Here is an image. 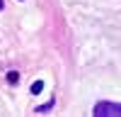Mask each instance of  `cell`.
<instances>
[{"instance_id": "obj_1", "label": "cell", "mask_w": 121, "mask_h": 117, "mask_svg": "<svg viewBox=\"0 0 121 117\" xmlns=\"http://www.w3.org/2000/svg\"><path fill=\"white\" fill-rule=\"evenodd\" d=\"M95 117H121V102H97Z\"/></svg>"}, {"instance_id": "obj_2", "label": "cell", "mask_w": 121, "mask_h": 117, "mask_svg": "<svg viewBox=\"0 0 121 117\" xmlns=\"http://www.w3.org/2000/svg\"><path fill=\"white\" fill-rule=\"evenodd\" d=\"M29 90H32L34 95H39V93L44 90V81H34V83H32V88H29Z\"/></svg>"}, {"instance_id": "obj_3", "label": "cell", "mask_w": 121, "mask_h": 117, "mask_svg": "<svg viewBox=\"0 0 121 117\" xmlns=\"http://www.w3.org/2000/svg\"><path fill=\"white\" fill-rule=\"evenodd\" d=\"M17 81H19V73H17V71H10V73H7V83H10V85H15Z\"/></svg>"}, {"instance_id": "obj_4", "label": "cell", "mask_w": 121, "mask_h": 117, "mask_svg": "<svg viewBox=\"0 0 121 117\" xmlns=\"http://www.w3.org/2000/svg\"><path fill=\"white\" fill-rule=\"evenodd\" d=\"M51 107H53V100H51V102H46V105H41V107H36V112H39V115H44V112L51 110Z\"/></svg>"}, {"instance_id": "obj_5", "label": "cell", "mask_w": 121, "mask_h": 117, "mask_svg": "<svg viewBox=\"0 0 121 117\" xmlns=\"http://www.w3.org/2000/svg\"><path fill=\"white\" fill-rule=\"evenodd\" d=\"M3 7H5V5H3V0H0V10H3Z\"/></svg>"}]
</instances>
